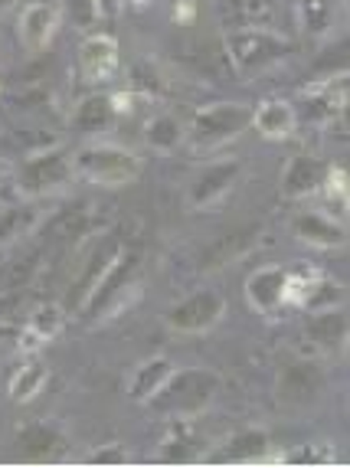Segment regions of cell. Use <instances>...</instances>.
Returning a JSON list of instances; mask_svg holds the SVG:
<instances>
[{
    "instance_id": "cell-1",
    "label": "cell",
    "mask_w": 350,
    "mask_h": 468,
    "mask_svg": "<svg viewBox=\"0 0 350 468\" xmlns=\"http://www.w3.org/2000/svg\"><path fill=\"white\" fill-rule=\"evenodd\" d=\"M75 171H79L82 177H89L92 184L118 187V184L135 177L138 161H135V154H128V151H122V148H92V151H82L79 154Z\"/></svg>"
},
{
    "instance_id": "cell-2",
    "label": "cell",
    "mask_w": 350,
    "mask_h": 468,
    "mask_svg": "<svg viewBox=\"0 0 350 468\" xmlns=\"http://www.w3.org/2000/svg\"><path fill=\"white\" fill-rule=\"evenodd\" d=\"M245 122H249V112H243V108L220 105L210 108V112H200L194 124V141L200 148H216L223 141L236 138L245 128Z\"/></svg>"
},
{
    "instance_id": "cell-3",
    "label": "cell",
    "mask_w": 350,
    "mask_h": 468,
    "mask_svg": "<svg viewBox=\"0 0 350 468\" xmlns=\"http://www.w3.org/2000/svg\"><path fill=\"white\" fill-rule=\"evenodd\" d=\"M118 66V46L112 36H89L79 50V69L89 83H105Z\"/></svg>"
},
{
    "instance_id": "cell-4",
    "label": "cell",
    "mask_w": 350,
    "mask_h": 468,
    "mask_svg": "<svg viewBox=\"0 0 350 468\" xmlns=\"http://www.w3.org/2000/svg\"><path fill=\"white\" fill-rule=\"evenodd\" d=\"M56 24H59V10L53 4H30L24 10V17H20V36H24L26 50L33 53L46 50L53 34H56Z\"/></svg>"
},
{
    "instance_id": "cell-5",
    "label": "cell",
    "mask_w": 350,
    "mask_h": 468,
    "mask_svg": "<svg viewBox=\"0 0 350 468\" xmlns=\"http://www.w3.org/2000/svg\"><path fill=\"white\" fill-rule=\"evenodd\" d=\"M220 314H223V298L206 292V295H196V298H190V302L177 304L171 312V324L180 331H204V328H210Z\"/></svg>"
},
{
    "instance_id": "cell-6",
    "label": "cell",
    "mask_w": 350,
    "mask_h": 468,
    "mask_svg": "<svg viewBox=\"0 0 350 468\" xmlns=\"http://www.w3.org/2000/svg\"><path fill=\"white\" fill-rule=\"evenodd\" d=\"M285 269H262L253 275V282H249V298H253L255 308H275L278 302H282V285H285Z\"/></svg>"
},
{
    "instance_id": "cell-7",
    "label": "cell",
    "mask_w": 350,
    "mask_h": 468,
    "mask_svg": "<svg viewBox=\"0 0 350 468\" xmlns=\"http://www.w3.org/2000/svg\"><path fill=\"white\" fill-rule=\"evenodd\" d=\"M255 128H259L265 138H285L292 132V108L285 102H265V105L255 112Z\"/></svg>"
},
{
    "instance_id": "cell-8",
    "label": "cell",
    "mask_w": 350,
    "mask_h": 468,
    "mask_svg": "<svg viewBox=\"0 0 350 468\" xmlns=\"http://www.w3.org/2000/svg\"><path fill=\"white\" fill-rule=\"evenodd\" d=\"M174 367L167 361H151L145 363V367L138 370V377H135V383H131V390H135V396L138 400H147L151 393H157L167 380H171Z\"/></svg>"
},
{
    "instance_id": "cell-9",
    "label": "cell",
    "mask_w": 350,
    "mask_h": 468,
    "mask_svg": "<svg viewBox=\"0 0 350 468\" xmlns=\"http://www.w3.org/2000/svg\"><path fill=\"white\" fill-rule=\"evenodd\" d=\"M295 226H298V236L308 239V243H318V246H337V243H344V230H337L335 223H327L325 216H302Z\"/></svg>"
},
{
    "instance_id": "cell-10",
    "label": "cell",
    "mask_w": 350,
    "mask_h": 468,
    "mask_svg": "<svg viewBox=\"0 0 350 468\" xmlns=\"http://www.w3.org/2000/svg\"><path fill=\"white\" fill-rule=\"evenodd\" d=\"M43 383H46V367H43V363H30V367H24L14 377V383H10V396H14L16 403H26L40 393Z\"/></svg>"
},
{
    "instance_id": "cell-11",
    "label": "cell",
    "mask_w": 350,
    "mask_h": 468,
    "mask_svg": "<svg viewBox=\"0 0 350 468\" xmlns=\"http://www.w3.org/2000/svg\"><path fill=\"white\" fill-rule=\"evenodd\" d=\"M311 184H315V164H311V161H295L292 171L285 174V190L302 194V190H308Z\"/></svg>"
},
{
    "instance_id": "cell-12",
    "label": "cell",
    "mask_w": 350,
    "mask_h": 468,
    "mask_svg": "<svg viewBox=\"0 0 350 468\" xmlns=\"http://www.w3.org/2000/svg\"><path fill=\"white\" fill-rule=\"evenodd\" d=\"M147 138H151V144H157V148H174V144L180 141V128H177L174 118H161V122L151 124Z\"/></svg>"
},
{
    "instance_id": "cell-13",
    "label": "cell",
    "mask_w": 350,
    "mask_h": 468,
    "mask_svg": "<svg viewBox=\"0 0 350 468\" xmlns=\"http://www.w3.org/2000/svg\"><path fill=\"white\" fill-rule=\"evenodd\" d=\"M95 462H122V455H118V452H102V455H95Z\"/></svg>"
}]
</instances>
